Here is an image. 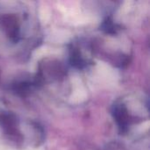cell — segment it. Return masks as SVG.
I'll use <instances>...</instances> for the list:
<instances>
[{
    "label": "cell",
    "instance_id": "2",
    "mask_svg": "<svg viewBox=\"0 0 150 150\" xmlns=\"http://www.w3.org/2000/svg\"><path fill=\"white\" fill-rule=\"evenodd\" d=\"M112 116L120 132L128 134L135 126L149 120V101L140 96H127L112 105Z\"/></svg>",
    "mask_w": 150,
    "mask_h": 150
},
{
    "label": "cell",
    "instance_id": "3",
    "mask_svg": "<svg viewBox=\"0 0 150 150\" xmlns=\"http://www.w3.org/2000/svg\"><path fill=\"white\" fill-rule=\"evenodd\" d=\"M94 55L92 43L89 40H78L72 42L69 47V60L76 69H83L88 68L92 64Z\"/></svg>",
    "mask_w": 150,
    "mask_h": 150
},
{
    "label": "cell",
    "instance_id": "1",
    "mask_svg": "<svg viewBox=\"0 0 150 150\" xmlns=\"http://www.w3.org/2000/svg\"><path fill=\"white\" fill-rule=\"evenodd\" d=\"M38 24L29 6L16 2H0V49L21 52L39 41Z\"/></svg>",
    "mask_w": 150,
    "mask_h": 150
}]
</instances>
